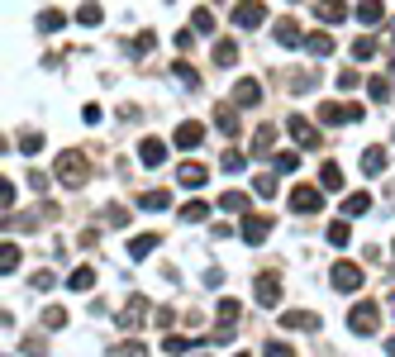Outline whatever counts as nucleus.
<instances>
[{"label": "nucleus", "instance_id": "a19ab883", "mask_svg": "<svg viewBox=\"0 0 395 357\" xmlns=\"http://www.w3.org/2000/svg\"><path fill=\"white\" fill-rule=\"evenodd\" d=\"M243 162H248V157L238 153V148H229V153H224V162H220V167H224V171H243Z\"/></svg>", "mask_w": 395, "mask_h": 357}, {"label": "nucleus", "instance_id": "423d86ee", "mask_svg": "<svg viewBox=\"0 0 395 357\" xmlns=\"http://www.w3.org/2000/svg\"><path fill=\"white\" fill-rule=\"evenodd\" d=\"M286 129H291V139L301 143V148H319V129L310 124L305 114H291V119H286Z\"/></svg>", "mask_w": 395, "mask_h": 357}, {"label": "nucleus", "instance_id": "bb28decb", "mask_svg": "<svg viewBox=\"0 0 395 357\" xmlns=\"http://www.w3.org/2000/svg\"><path fill=\"white\" fill-rule=\"evenodd\" d=\"M100 19H105V15H100V5H95V0H86V5L77 10V24H86V29H95Z\"/></svg>", "mask_w": 395, "mask_h": 357}, {"label": "nucleus", "instance_id": "4468645a", "mask_svg": "<svg viewBox=\"0 0 395 357\" xmlns=\"http://www.w3.org/2000/svg\"><path fill=\"white\" fill-rule=\"evenodd\" d=\"M315 10H319L324 24H343V19H348V5H343V0H315Z\"/></svg>", "mask_w": 395, "mask_h": 357}, {"label": "nucleus", "instance_id": "cd10ccee", "mask_svg": "<svg viewBox=\"0 0 395 357\" xmlns=\"http://www.w3.org/2000/svg\"><path fill=\"white\" fill-rule=\"evenodd\" d=\"M333 86H338V91H357V86H362V77H357V67H343V72L333 77Z\"/></svg>", "mask_w": 395, "mask_h": 357}, {"label": "nucleus", "instance_id": "473e14b6", "mask_svg": "<svg viewBox=\"0 0 395 357\" xmlns=\"http://www.w3.org/2000/svg\"><path fill=\"white\" fill-rule=\"evenodd\" d=\"M181 219H186V224H200V219H210V205L205 201H190L186 210H181Z\"/></svg>", "mask_w": 395, "mask_h": 357}, {"label": "nucleus", "instance_id": "c756f323", "mask_svg": "<svg viewBox=\"0 0 395 357\" xmlns=\"http://www.w3.org/2000/svg\"><path fill=\"white\" fill-rule=\"evenodd\" d=\"M215 124H220L224 134H234V129H238V114H234V105H220V110H215Z\"/></svg>", "mask_w": 395, "mask_h": 357}, {"label": "nucleus", "instance_id": "0eeeda50", "mask_svg": "<svg viewBox=\"0 0 395 357\" xmlns=\"http://www.w3.org/2000/svg\"><path fill=\"white\" fill-rule=\"evenodd\" d=\"M319 205H324L319 186H296L291 191V210H296V215H310V210H319Z\"/></svg>", "mask_w": 395, "mask_h": 357}, {"label": "nucleus", "instance_id": "7c9ffc66", "mask_svg": "<svg viewBox=\"0 0 395 357\" xmlns=\"http://www.w3.org/2000/svg\"><path fill=\"white\" fill-rule=\"evenodd\" d=\"M215 63H220V67H234V63H238V43H229V38H224V43L215 48Z\"/></svg>", "mask_w": 395, "mask_h": 357}, {"label": "nucleus", "instance_id": "7ed1b4c3", "mask_svg": "<svg viewBox=\"0 0 395 357\" xmlns=\"http://www.w3.org/2000/svg\"><path fill=\"white\" fill-rule=\"evenodd\" d=\"M257 24H267V5H262V0L234 5V29H257Z\"/></svg>", "mask_w": 395, "mask_h": 357}, {"label": "nucleus", "instance_id": "2f4dec72", "mask_svg": "<svg viewBox=\"0 0 395 357\" xmlns=\"http://www.w3.org/2000/svg\"><path fill=\"white\" fill-rule=\"evenodd\" d=\"M271 143H276V129L262 124V129H257V139H253V153H271Z\"/></svg>", "mask_w": 395, "mask_h": 357}, {"label": "nucleus", "instance_id": "37998d69", "mask_svg": "<svg viewBox=\"0 0 395 357\" xmlns=\"http://www.w3.org/2000/svg\"><path fill=\"white\" fill-rule=\"evenodd\" d=\"M253 191H257V196H271V191H276V176H271V171H262V176L253 181Z\"/></svg>", "mask_w": 395, "mask_h": 357}, {"label": "nucleus", "instance_id": "412c9836", "mask_svg": "<svg viewBox=\"0 0 395 357\" xmlns=\"http://www.w3.org/2000/svg\"><path fill=\"white\" fill-rule=\"evenodd\" d=\"M362 171L367 176H381V171H386V148H367L362 153Z\"/></svg>", "mask_w": 395, "mask_h": 357}, {"label": "nucleus", "instance_id": "79ce46f5", "mask_svg": "<svg viewBox=\"0 0 395 357\" xmlns=\"http://www.w3.org/2000/svg\"><path fill=\"white\" fill-rule=\"evenodd\" d=\"M67 19L58 15V10H43V15H38V29H63Z\"/></svg>", "mask_w": 395, "mask_h": 357}, {"label": "nucleus", "instance_id": "dca6fc26", "mask_svg": "<svg viewBox=\"0 0 395 357\" xmlns=\"http://www.w3.org/2000/svg\"><path fill=\"white\" fill-rule=\"evenodd\" d=\"M257 100H262L257 81H238V86H234V105H238V110H253Z\"/></svg>", "mask_w": 395, "mask_h": 357}, {"label": "nucleus", "instance_id": "aec40b11", "mask_svg": "<svg viewBox=\"0 0 395 357\" xmlns=\"http://www.w3.org/2000/svg\"><path fill=\"white\" fill-rule=\"evenodd\" d=\"M357 19H362V24H381V19H386V5H381V0H357Z\"/></svg>", "mask_w": 395, "mask_h": 357}, {"label": "nucleus", "instance_id": "1a4fd4ad", "mask_svg": "<svg viewBox=\"0 0 395 357\" xmlns=\"http://www.w3.org/2000/svg\"><path fill=\"white\" fill-rule=\"evenodd\" d=\"M257 300H262L267 310L281 300V277H276V272H262V277H257Z\"/></svg>", "mask_w": 395, "mask_h": 357}, {"label": "nucleus", "instance_id": "f3484780", "mask_svg": "<svg viewBox=\"0 0 395 357\" xmlns=\"http://www.w3.org/2000/svg\"><path fill=\"white\" fill-rule=\"evenodd\" d=\"M281 329H319V314H310V310H286V314H281Z\"/></svg>", "mask_w": 395, "mask_h": 357}, {"label": "nucleus", "instance_id": "f704fd0d", "mask_svg": "<svg viewBox=\"0 0 395 357\" xmlns=\"http://www.w3.org/2000/svg\"><path fill=\"white\" fill-rule=\"evenodd\" d=\"M190 29L195 33H215V15H210V10H195V15H190Z\"/></svg>", "mask_w": 395, "mask_h": 357}, {"label": "nucleus", "instance_id": "e433bc0d", "mask_svg": "<svg viewBox=\"0 0 395 357\" xmlns=\"http://www.w3.org/2000/svg\"><path fill=\"white\" fill-rule=\"evenodd\" d=\"M172 77L181 81V86H195V81H200V72H195L190 63H176V67H172Z\"/></svg>", "mask_w": 395, "mask_h": 357}, {"label": "nucleus", "instance_id": "f8f14e48", "mask_svg": "<svg viewBox=\"0 0 395 357\" xmlns=\"http://www.w3.org/2000/svg\"><path fill=\"white\" fill-rule=\"evenodd\" d=\"M200 139H205V124H195V119H186V124L176 129V148H200Z\"/></svg>", "mask_w": 395, "mask_h": 357}, {"label": "nucleus", "instance_id": "c9c22d12", "mask_svg": "<svg viewBox=\"0 0 395 357\" xmlns=\"http://www.w3.org/2000/svg\"><path fill=\"white\" fill-rule=\"evenodd\" d=\"M271 162H276V171H281V176H291V171L301 167V153H276Z\"/></svg>", "mask_w": 395, "mask_h": 357}, {"label": "nucleus", "instance_id": "20e7f679", "mask_svg": "<svg viewBox=\"0 0 395 357\" xmlns=\"http://www.w3.org/2000/svg\"><path fill=\"white\" fill-rule=\"evenodd\" d=\"M348 329H352V334H377V329H381V310L372 305V300H362V305L348 314Z\"/></svg>", "mask_w": 395, "mask_h": 357}, {"label": "nucleus", "instance_id": "2eb2a0df", "mask_svg": "<svg viewBox=\"0 0 395 357\" xmlns=\"http://www.w3.org/2000/svg\"><path fill=\"white\" fill-rule=\"evenodd\" d=\"M305 53H310V58H329L333 53V33H305Z\"/></svg>", "mask_w": 395, "mask_h": 357}, {"label": "nucleus", "instance_id": "b1692460", "mask_svg": "<svg viewBox=\"0 0 395 357\" xmlns=\"http://www.w3.org/2000/svg\"><path fill=\"white\" fill-rule=\"evenodd\" d=\"M348 238H352L348 219H333V224H329V243H333V248H348Z\"/></svg>", "mask_w": 395, "mask_h": 357}, {"label": "nucleus", "instance_id": "a18cd8bd", "mask_svg": "<svg viewBox=\"0 0 395 357\" xmlns=\"http://www.w3.org/2000/svg\"><path fill=\"white\" fill-rule=\"evenodd\" d=\"M153 43H158V38H153V29H143L139 38H134V53H148V48H153Z\"/></svg>", "mask_w": 395, "mask_h": 357}, {"label": "nucleus", "instance_id": "4be33fe9", "mask_svg": "<svg viewBox=\"0 0 395 357\" xmlns=\"http://www.w3.org/2000/svg\"><path fill=\"white\" fill-rule=\"evenodd\" d=\"M220 210H224V215H248V196H243V191H224Z\"/></svg>", "mask_w": 395, "mask_h": 357}, {"label": "nucleus", "instance_id": "4c0bfd02", "mask_svg": "<svg viewBox=\"0 0 395 357\" xmlns=\"http://www.w3.org/2000/svg\"><path fill=\"white\" fill-rule=\"evenodd\" d=\"M352 58H357V63L377 58V38H357V43H352Z\"/></svg>", "mask_w": 395, "mask_h": 357}, {"label": "nucleus", "instance_id": "de8ad7c7", "mask_svg": "<svg viewBox=\"0 0 395 357\" xmlns=\"http://www.w3.org/2000/svg\"><path fill=\"white\" fill-rule=\"evenodd\" d=\"M43 324H48V329H63V324H67V314H63V310H48V314H43Z\"/></svg>", "mask_w": 395, "mask_h": 357}, {"label": "nucleus", "instance_id": "ddd939ff", "mask_svg": "<svg viewBox=\"0 0 395 357\" xmlns=\"http://www.w3.org/2000/svg\"><path fill=\"white\" fill-rule=\"evenodd\" d=\"M143 319H148V300H143V295H134V300L124 305V314H119V324H124V329H139Z\"/></svg>", "mask_w": 395, "mask_h": 357}, {"label": "nucleus", "instance_id": "c85d7f7f", "mask_svg": "<svg viewBox=\"0 0 395 357\" xmlns=\"http://www.w3.org/2000/svg\"><path fill=\"white\" fill-rule=\"evenodd\" d=\"M143 210H167V205H172V196H167V191H143Z\"/></svg>", "mask_w": 395, "mask_h": 357}, {"label": "nucleus", "instance_id": "09e8293b", "mask_svg": "<svg viewBox=\"0 0 395 357\" xmlns=\"http://www.w3.org/2000/svg\"><path fill=\"white\" fill-rule=\"evenodd\" d=\"M262 357H296V353H291L286 343H267V353H262Z\"/></svg>", "mask_w": 395, "mask_h": 357}, {"label": "nucleus", "instance_id": "6ab92c4d", "mask_svg": "<svg viewBox=\"0 0 395 357\" xmlns=\"http://www.w3.org/2000/svg\"><path fill=\"white\" fill-rule=\"evenodd\" d=\"M271 33H276V43H281V48H296L301 24H296V19H276V29H271Z\"/></svg>", "mask_w": 395, "mask_h": 357}, {"label": "nucleus", "instance_id": "393cba45", "mask_svg": "<svg viewBox=\"0 0 395 357\" xmlns=\"http://www.w3.org/2000/svg\"><path fill=\"white\" fill-rule=\"evenodd\" d=\"M319 186H324V191H338V186H343V171L333 167V162H324V167H319Z\"/></svg>", "mask_w": 395, "mask_h": 357}, {"label": "nucleus", "instance_id": "58836bf2", "mask_svg": "<svg viewBox=\"0 0 395 357\" xmlns=\"http://www.w3.org/2000/svg\"><path fill=\"white\" fill-rule=\"evenodd\" d=\"M15 267H19V248L5 243V248H0V272H15Z\"/></svg>", "mask_w": 395, "mask_h": 357}, {"label": "nucleus", "instance_id": "9d476101", "mask_svg": "<svg viewBox=\"0 0 395 357\" xmlns=\"http://www.w3.org/2000/svg\"><path fill=\"white\" fill-rule=\"evenodd\" d=\"M176 181H181V186H205L210 167L205 162H181V167H176Z\"/></svg>", "mask_w": 395, "mask_h": 357}, {"label": "nucleus", "instance_id": "39448f33", "mask_svg": "<svg viewBox=\"0 0 395 357\" xmlns=\"http://www.w3.org/2000/svg\"><path fill=\"white\" fill-rule=\"evenodd\" d=\"M362 281H367V272H362L357 262H338V267H333V291L348 295V291H357Z\"/></svg>", "mask_w": 395, "mask_h": 357}, {"label": "nucleus", "instance_id": "ea45409f", "mask_svg": "<svg viewBox=\"0 0 395 357\" xmlns=\"http://www.w3.org/2000/svg\"><path fill=\"white\" fill-rule=\"evenodd\" d=\"M186 348H190V343H186V339H176V334H167V339H162V353H167V357H181Z\"/></svg>", "mask_w": 395, "mask_h": 357}, {"label": "nucleus", "instance_id": "8fccbe9b", "mask_svg": "<svg viewBox=\"0 0 395 357\" xmlns=\"http://www.w3.org/2000/svg\"><path fill=\"white\" fill-rule=\"evenodd\" d=\"M386 353H391V357H395V339H391V343H386Z\"/></svg>", "mask_w": 395, "mask_h": 357}, {"label": "nucleus", "instance_id": "9b49d317", "mask_svg": "<svg viewBox=\"0 0 395 357\" xmlns=\"http://www.w3.org/2000/svg\"><path fill=\"white\" fill-rule=\"evenodd\" d=\"M267 233H271V215H248L243 219V238H248V243H262Z\"/></svg>", "mask_w": 395, "mask_h": 357}, {"label": "nucleus", "instance_id": "f03ea898", "mask_svg": "<svg viewBox=\"0 0 395 357\" xmlns=\"http://www.w3.org/2000/svg\"><path fill=\"white\" fill-rule=\"evenodd\" d=\"M367 110L357 105V100H348V105H333V100H324L319 105V119H329V124H357Z\"/></svg>", "mask_w": 395, "mask_h": 357}, {"label": "nucleus", "instance_id": "72a5a7b5", "mask_svg": "<svg viewBox=\"0 0 395 357\" xmlns=\"http://www.w3.org/2000/svg\"><path fill=\"white\" fill-rule=\"evenodd\" d=\"M367 95H372V100H391V81L372 77V81H367Z\"/></svg>", "mask_w": 395, "mask_h": 357}, {"label": "nucleus", "instance_id": "f257e3e1", "mask_svg": "<svg viewBox=\"0 0 395 357\" xmlns=\"http://www.w3.org/2000/svg\"><path fill=\"white\" fill-rule=\"evenodd\" d=\"M86 176H91V167H86V157L81 153H63L58 157V181H63V186H86Z\"/></svg>", "mask_w": 395, "mask_h": 357}, {"label": "nucleus", "instance_id": "3c124183", "mask_svg": "<svg viewBox=\"0 0 395 357\" xmlns=\"http://www.w3.org/2000/svg\"><path fill=\"white\" fill-rule=\"evenodd\" d=\"M238 357H243V353H238Z\"/></svg>", "mask_w": 395, "mask_h": 357}, {"label": "nucleus", "instance_id": "a211bd4d", "mask_svg": "<svg viewBox=\"0 0 395 357\" xmlns=\"http://www.w3.org/2000/svg\"><path fill=\"white\" fill-rule=\"evenodd\" d=\"M162 243V233H139V238H134V243H129V257H134V262H139V257H148V252L158 248Z\"/></svg>", "mask_w": 395, "mask_h": 357}, {"label": "nucleus", "instance_id": "a878e982", "mask_svg": "<svg viewBox=\"0 0 395 357\" xmlns=\"http://www.w3.org/2000/svg\"><path fill=\"white\" fill-rule=\"evenodd\" d=\"M67 286H72V291H91V286H95V272H91V267H77V272L67 277Z\"/></svg>", "mask_w": 395, "mask_h": 357}, {"label": "nucleus", "instance_id": "c03bdc74", "mask_svg": "<svg viewBox=\"0 0 395 357\" xmlns=\"http://www.w3.org/2000/svg\"><path fill=\"white\" fill-rule=\"evenodd\" d=\"M114 357H143V343H134V339L119 343V348H114Z\"/></svg>", "mask_w": 395, "mask_h": 357}, {"label": "nucleus", "instance_id": "6e6552de", "mask_svg": "<svg viewBox=\"0 0 395 357\" xmlns=\"http://www.w3.org/2000/svg\"><path fill=\"white\" fill-rule=\"evenodd\" d=\"M167 153H172V148H167L162 139H143V143H139V162H143V167H162V162H167Z\"/></svg>", "mask_w": 395, "mask_h": 357}, {"label": "nucleus", "instance_id": "49530a36", "mask_svg": "<svg viewBox=\"0 0 395 357\" xmlns=\"http://www.w3.org/2000/svg\"><path fill=\"white\" fill-rule=\"evenodd\" d=\"M19 148H24V153H38V148H43V139H38V134H24V139H19Z\"/></svg>", "mask_w": 395, "mask_h": 357}, {"label": "nucleus", "instance_id": "5701e85b", "mask_svg": "<svg viewBox=\"0 0 395 357\" xmlns=\"http://www.w3.org/2000/svg\"><path fill=\"white\" fill-rule=\"evenodd\" d=\"M367 210H372L367 191H357V196H348V201H343V219H357V215H367Z\"/></svg>", "mask_w": 395, "mask_h": 357}]
</instances>
